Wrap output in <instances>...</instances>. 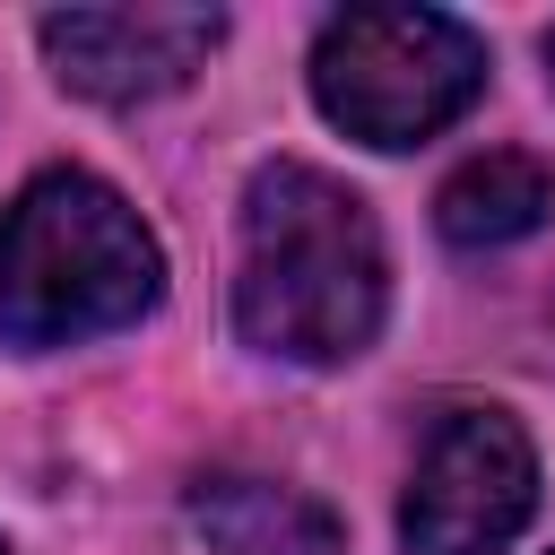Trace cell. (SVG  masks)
<instances>
[{
    "mask_svg": "<svg viewBox=\"0 0 555 555\" xmlns=\"http://www.w3.org/2000/svg\"><path fill=\"white\" fill-rule=\"evenodd\" d=\"M390 304V260L373 208L304 165L278 156L243 191V269H234V330L286 364H347L373 347Z\"/></svg>",
    "mask_w": 555,
    "mask_h": 555,
    "instance_id": "1",
    "label": "cell"
},
{
    "mask_svg": "<svg viewBox=\"0 0 555 555\" xmlns=\"http://www.w3.org/2000/svg\"><path fill=\"white\" fill-rule=\"evenodd\" d=\"M156 286H165V251L113 182L52 165L9 199L0 217V338L9 347L43 356V347L130 330L156 304Z\"/></svg>",
    "mask_w": 555,
    "mask_h": 555,
    "instance_id": "2",
    "label": "cell"
},
{
    "mask_svg": "<svg viewBox=\"0 0 555 555\" xmlns=\"http://www.w3.org/2000/svg\"><path fill=\"white\" fill-rule=\"evenodd\" d=\"M486 87V43L442 9H347L312 43L321 113L364 147H416L451 130Z\"/></svg>",
    "mask_w": 555,
    "mask_h": 555,
    "instance_id": "3",
    "label": "cell"
},
{
    "mask_svg": "<svg viewBox=\"0 0 555 555\" xmlns=\"http://www.w3.org/2000/svg\"><path fill=\"white\" fill-rule=\"evenodd\" d=\"M538 512V451L503 408H442L399 503L408 555H494Z\"/></svg>",
    "mask_w": 555,
    "mask_h": 555,
    "instance_id": "4",
    "label": "cell"
},
{
    "mask_svg": "<svg viewBox=\"0 0 555 555\" xmlns=\"http://www.w3.org/2000/svg\"><path fill=\"white\" fill-rule=\"evenodd\" d=\"M43 35V61L69 95H95V104H147L165 87H182L225 17L217 9H61L35 26Z\"/></svg>",
    "mask_w": 555,
    "mask_h": 555,
    "instance_id": "5",
    "label": "cell"
},
{
    "mask_svg": "<svg viewBox=\"0 0 555 555\" xmlns=\"http://www.w3.org/2000/svg\"><path fill=\"white\" fill-rule=\"evenodd\" d=\"M191 529L217 555H347L338 512L269 477H208L191 494Z\"/></svg>",
    "mask_w": 555,
    "mask_h": 555,
    "instance_id": "6",
    "label": "cell"
},
{
    "mask_svg": "<svg viewBox=\"0 0 555 555\" xmlns=\"http://www.w3.org/2000/svg\"><path fill=\"white\" fill-rule=\"evenodd\" d=\"M546 217H555V165H538V156H520V147L468 156V165L442 182V199H434V225H442V243H460V251L520 243V234H538Z\"/></svg>",
    "mask_w": 555,
    "mask_h": 555,
    "instance_id": "7",
    "label": "cell"
},
{
    "mask_svg": "<svg viewBox=\"0 0 555 555\" xmlns=\"http://www.w3.org/2000/svg\"><path fill=\"white\" fill-rule=\"evenodd\" d=\"M538 356H546V364H555V286H546V295H538Z\"/></svg>",
    "mask_w": 555,
    "mask_h": 555,
    "instance_id": "8",
    "label": "cell"
},
{
    "mask_svg": "<svg viewBox=\"0 0 555 555\" xmlns=\"http://www.w3.org/2000/svg\"><path fill=\"white\" fill-rule=\"evenodd\" d=\"M546 87H555V35H546Z\"/></svg>",
    "mask_w": 555,
    "mask_h": 555,
    "instance_id": "9",
    "label": "cell"
},
{
    "mask_svg": "<svg viewBox=\"0 0 555 555\" xmlns=\"http://www.w3.org/2000/svg\"><path fill=\"white\" fill-rule=\"evenodd\" d=\"M0 555H9V546H0Z\"/></svg>",
    "mask_w": 555,
    "mask_h": 555,
    "instance_id": "10",
    "label": "cell"
}]
</instances>
